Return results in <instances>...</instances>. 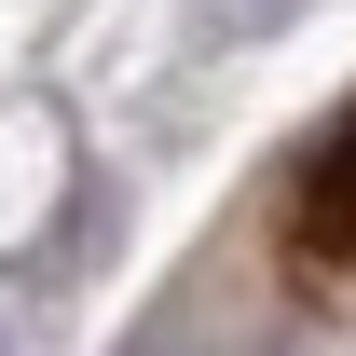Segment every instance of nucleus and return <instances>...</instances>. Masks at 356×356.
Masks as SVG:
<instances>
[{
	"mask_svg": "<svg viewBox=\"0 0 356 356\" xmlns=\"http://www.w3.org/2000/svg\"><path fill=\"white\" fill-rule=\"evenodd\" d=\"M261 274L288 302H315V315L356 302V96L315 110L288 137V165L261 178Z\"/></svg>",
	"mask_w": 356,
	"mask_h": 356,
	"instance_id": "nucleus-1",
	"label": "nucleus"
}]
</instances>
